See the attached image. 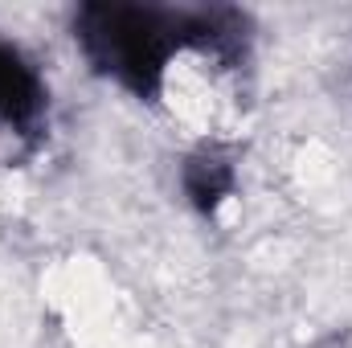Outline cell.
Listing matches in <instances>:
<instances>
[{"mask_svg":"<svg viewBox=\"0 0 352 348\" xmlns=\"http://www.w3.org/2000/svg\"><path fill=\"white\" fill-rule=\"evenodd\" d=\"M74 41L82 45L87 62L115 78L135 98H160L168 62L180 45H188L184 12H168L156 4H123L102 0L82 4L74 17Z\"/></svg>","mask_w":352,"mask_h":348,"instance_id":"cell-1","label":"cell"},{"mask_svg":"<svg viewBox=\"0 0 352 348\" xmlns=\"http://www.w3.org/2000/svg\"><path fill=\"white\" fill-rule=\"evenodd\" d=\"M50 90L37 66L0 37V135L8 140H33L45 123Z\"/></svg>","mask_w":352,"mask_h":348,"instance_id":"cell-2","label":"cell"},{"mask_svg":"<svg viewBox=\"0 0 352 348\" xmlns=\"http://www.w3.org/2000/svg\"><path fill=\"white\" fill-rule=\"evenodd\" d=\"M184 193L197 209H217L234 193V164L217 148H201L184 160Z\"/></svg>","mask_w":352,"mask_h":348,"instance_id":"cell-3","label":"cell"}]
</instances>
